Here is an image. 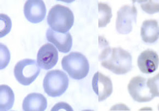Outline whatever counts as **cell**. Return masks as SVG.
Masks as SVG:
<instances>
[{"instance_id": "1", "label": "cell", "mask_w": 159, "mask_h": 111, "mask_svg": "<svg viewBox=\"0 0 159 111\" xmlns=\"http://www.w3.org/2000/svg\"><path fill=\"white\" fill-rule=\"evenodd\" d=\"M98 59L101 66L116 75H124L132 69V56L121 48H105Z\"/></svg>"}, {"instance_id": "2", "label": "cell", "mask_w": 159, "mask_h": 111, "mask_svg": "<svg viewBox=\"0 0 159 111\" xmlns=\"http://www.w3.org/2000/svg\"><path fill=\"white\" fill-rule=\"evenodd\" d=\"M47 22L53 31L66 33L73 26L74 15L68 7L61 5H55L48 13Z\"/></svg>"}, {"instance_id": "3", "label": "cell", "mask_w": 159, "mask_h": 111, "mask_svg": "<svg viewBox=\"0 0 159 111\" xmlns=\"http://www.w3.org/2000/svg\"><path fill=\"white\" fill-rule=\"evenodd\" d=\"M62 67L73 79L80 80L86 77L89 73V62L80 52H71L65 56L61 61Z\"/></svg>"}, {"instance_id": "4", "label": "cell", "mask_w": 159, "mask_h": 111, "mask_svg": "<svg viewBox=\"0 0 159 111\" xmlns=\"http://www.w3.org/2000/svg\"><path fill=\"white\" fill-rule=\"evenodd\" d=\"M69 79L66 73L59 70L48 71L43 79L45 92L51 97L62 95L68 88Z\"/></svg>"}, {"instance_id": "5", "label": "cell", "mask_w": 159, "mask_h": 111, "mask_svg": "<svg viewBox=\"0 0 159 111\" xmlns=\"http://www.w3.org/2000/svg\"><path fill=\"white\" fill-rule=\"evenodd\" d=\"M38 65L34 59H25L18 62L14 69V74L19 83L26 86L31 84L40 73Z\"/></svg>"}, {"instance_id": "6", "label": "cell", "mask_w": 159, "mask_h": 111, "mask_svg": "<svg viewBox=\"0 0 159 111\" xmlns=\"http://www.w3.org/2000/svg\"><path fill=\"white\" fill-rule=\"evenodd\" d=\"M137 11L134 6L125 5L117 12L116 29L120 34H127L131 32L133 25L136 23Z\"/></svg>"}, {"instance_id": "7", "label": "cell", "mask_w": 159, "mask_h": 111, "mask_svg": "<svg viewBox=\"0 0 159 111\" xmlns=\"http://www.w3.org/2000/svg\"><path fill=\"white\" fill-rule=\"evenodd\" d=\"M127 89L129 95L137 102H149L155 97L150 92L146 79L140 76L131 79Z\"/></svg>"}, {"instance_id": "8", "label": "cell", "mask_w": 159, "mask_h": 111, "mask_svg": "<svg viewBox=\"0 0 159 111\" xmlns=\"http://www.w3.org/2000/svg\"><path fill=\"white\" fill-rule=\"evenodd\" d=\"M58 51L54 46L50 43L43 45L39 50L37 61L39 66L44 70L53 68L58 61Z\"/></svg>"}, {"instance_id": "9", "label": "cell", "mask_w": 159, "mask_h": 111, "mask_svg": "<svg viewBox=\"0 0 159 111\" xmlns=\"http://www.w3.org/2000/svg\"><path fill=\"white\" fill-rule=\"evenodd\" d=\"M92 87L93 92L98 95L100 102L107 99L113 92L111 79L98 71L93 77Z\"/></svg>"}, {"instance_id": "10", "label": "cell", "mask_w": 159, "mask_h": 111, "mask_svg": "<svg viewBox=\"0 0 159 111\" xmlns=\"http://www.w3.org/2000/svg\"><path fill=\"white\" fill-rule=\"evenodd\" d=\"M24 13L25 18L30 23H41L46 17V5L41 0H29L25 2Z\"/></svg>"}, {"instance_id": "11", "label": "cell", "mask_w": 159, "mask_h": 111, "mask_svg": "<svg viewBox=\"0 0 159 111\" xmlns=\"http://www.w3.org/2000/svg\"><path fill=\"white\" fill-rule=\"evenodd\" d=\"M46 36L47 41L53 44L60 52L66 53L70 51L72 46V38L69 32L61 33L48 28Z\"/></svg>"}, {"instance_id": "12", "label": "cell", "mask_w": 159, "mask_h": 111, "mask_svg": "<svg viewBox=\"0 0 159 111\" xmlns=\"http://www.w3.org/2000/svg\"><path fill=\"white\" fill-rule=\"evenodd\" d=\"M139 70L144 74H151L157 70L159 64V58L157 52L148 49L141 53L137 59Z\"/></svg>"}, {"instance_id": "13", "label": "cell", "mask_w": 159, "mask_h": 111, "mask_svg": "<svg viewBox=\"0 0 159 111\" xmlns=\"http://www.w3.org/2000/svg\"><path fill=\"white\" fill-rule=\"evenodd\" d=\"M47 107V100L42 94L30 93L24 99L23 109L25 111H44Z\"/></svg>"}, {"instance_id": "14", "label": "cell", "mask_w": 159, "mask_h": 111, "mask_svg": "<svg viewBox=\"0 0 159 111\" xmlns=\"http://www.w3.org/2000/svg\"><path fill=\"white\" fill-rule=\"evenodd\" d=\"M141 36L146 43H154L159 38V25L157 20H145L141 28Z\"/></svg>"}, {"instance_id": "15", "label": "cell", "mask_w": 159, "mask_h": 111, "mask_svg": "<svg viewBox=\"0 0 159 111\" xmlns=\"http://www.w3.org/2000/svg\"><path fill=\"white\" fill-rule=\"evenodd\" d=\"M15 100L13 91L7 85L0 86V111H8L12 108Z\"/></svg>"}, {"instance_id": "16", "label": "cell", "mask_w": 159, "mask_h": 111, "mask_svg": "<svg viewBox=\"0 0 159 111\" xmlns=\"http://www.w3.org/2000/svg\"><path fill=\"white\" fill-rule=\"evenodd\" d=\"M98 27H106L111 21L112 13L108 5L103 3H98Z\"/></svg>"}, {"instance_id": "17", "label": "cell", "mask_w": 159, "mask_h": 111, "mask_svg": "<svg viewBox=\"0 0 159 111\" xmlns=\"http://www.w3.org/2000/svg\"><path fill=\"white\" fill-rule=\"evenodd\" d=\"M0 37L2 38L9 33L11 28V21L9 16L1 14L0 15Z\"/></svg>"}, {"instance_id": "18", "label": "cell", "mask_w": 159, "mask_h": 111, "mask_svg": "<svg viewBox=\"0 0 159 111\" xmlns=\"http://www.w3.org/2000/svg\"><path fill=\"white\" fill-rule=\"evenodd\" d=\"M141 2V7L143 11L149 14H153L159 12V1H143Z\"/></svg>"}, {"instance_id": "19", "label": "cell", "mask_w": 159, "mask_h": 111, "mask_svg": "<svg viewBox=\"0 0 159 111\" xmlns=\"http://www.w3.org/2000/svg\"><path fill=\"white\" fill-rule=\"evenodd\" d=\"M147 85L152 95L159 97V73L148 79Z\"/></svg>"}, {"instance_id": "20", "label": "cell", "mask_w": 159, "mask_h": 111, "mask_svg": "<svg viewBox=\"0 0 159 111\" xmlns=\"http://www.w3.org/2000/svg\"><path fill=\"white\" fill-rule=\"evenodd\" d=\"M11 54L8 48L6 46L1 44V66L2 70L7 66L9 63Z\"/></svg>"}, {"instance_id": "21", "label": "cell", "mask_w": 159, "mask_h": 111, "mask_svg": "<svg viewBox=\"0 0 159 111\" xmlns=\"http://www.w3.org/2000/svg\"><path fill=\"white\" fill-rule=\"evenodd\" d=\"M61 110L71 111H73V109L68 104L64 102L57 103L52 109V111H61Z\"/></svg>"}, {"instance_id": "22", "label": "cell", "mask_w": 159, "mask_h": 111, "mask_svg": "<svg viewBox=\"0 0 159 111\" xmlns=\"http://www.w3.org/2000/svg\"><path fill=\"white\" fill-rule=\"evenodd\" d=\"M158 110L159 111V105H158Z\"/></svg>"}]
</instances>
